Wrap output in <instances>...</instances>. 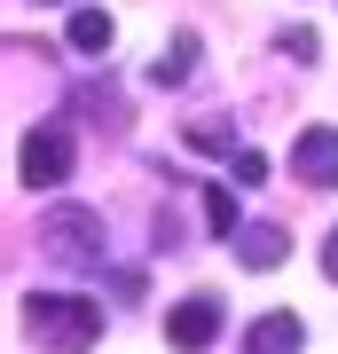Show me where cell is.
Listing matches in <instances>:
<instances>
[{"mask_svg": "<svg viewBox=\"0 0 338 354\" xmlns=\"http://www.w3.org/2000/svg\"><path fill=\"white\" fill-rule=\"evenodd\" d=\"M24 330L39 339V354H87L102 339V307L79 291H32L24 299Z\"/></svg>", "mask_w": 338, "mask_h": 354, "instance_id": "cell-1", "label": "cell"}, {"mask_svg": "<svg viewBox=\"0 0 338 354\" xmlns=\"http://www.w3.org/2000/svg\"><path fill=\"white\" fill-rule=\"evenodd\" d=\"M39 244H48V260L71 268V276H102V268H111V228H102V213H87V205H48V213H39Z\"/></svg>", "mask_w": 338, "mask_h": 354, "instance_id": "cell-2", "label": "cell"}, {"mask_svg": "<svg viewBox=\"0 0 338 354\" xmlns=\"http://www.w3.org/2000/svg\"><path fill=\"white\" fill-rule=\"evenodd\" d=\"M16 174H24V189H63L71 181V134L63 127H32L24 150H16Z\"/></svg>", "mask_w": 338, "mask_h": 354, "instance_id": "cell-3", "label": "cell"}, {"mask_svg": "<svg viewBox=\"0 0 338 354\" xmlns=\"http://www.w3.org/2000/svg\"><path fill=\"white\" fill-rule=\"evenodd\" d=\"M220 323H228V307L213 299V291H189L181 307H165V339H173L181 354H205L220 339Z\"/></svg>", "mask_w": 338, "mask_h": 354, "instance_id": "cell-4", "label": "cell"}, {"mask_svg": "<svg viewBox=\"0 0 338 354\" xmlns=\"http://www.w3.org/2000/svg\"><path fill=\"white\" fill-rule=\"evenodd\" d=\"M291 174H299L307 189H338V127H307L291 142Z\"/></svg>", "mask_w": 338, "mask_h": 354, "instance_id": "cell-5", "label": "cell"}, {"mask_svg": "<svg viewBox=\"0 0 338 354\" xmlns=\"http://www.w3.org/2000/svg\"><path fill=\"white\" fill-rule=\"evenodd\" d=\"M244 354H307V323L291 315V307H276V315H252Z\"/></svg>", "mask_w": 338, "mask_h": 354, "instance_id": "cell-6", "label": "cell"}, {"mask_svg": "<svg viewBox=\"0 0 338 354\" xmlns=\"http://www.w3.org/2000/svg\"><path fill=\"white\" fill-rule=\"evenodd\" d=\"M283 252H291V236L276 221H244L236 228V260L252 268V276H267V268H283Z\"/></svg>", "mask_w": 338, "mask_h": 354, "instance_id": "cell-7", "label": "cell"}, {"mask_svg": "<svg viewBox=\"0 0 338 354\" xmlns=\"http://www.w3.org/2000/svg\"><path fill=\"white\" fill-rule=\"evenodd\" d=\"M189 79H197V32H173V39H165V55L150 64V87L173 95V87H189Z\"/></svg>", "mask_w": 338, "mask_h": 354, "instance_id": "cell-8", "label": "cell"}, {"mask_svg": "<svg viewBox=\"0 0 338 354\" xmlns=\"http://www.w3.org/2000/svg\"><path fill=\"white\" fill-rule=\"evenodd\" d=\"M181 142H189L197 158H236V127H228V118H189Z\"/></svg>", "mask_w": 338, "mask_h": 354, "instance_id": "cell-9", "label": "cell"}, {"mask_svg": "<svg viewBox=\"0 0 338 354\" xmlns=\"http://www.w3.org/2000/svg\"><path fill=\"white\" fill-rule=\"evenodd\" d=\"M205 228H213L220 244H236V228H244V205H236V189H220V181H205Z\"/></svg>", "mask_w": 338, "mask_h": 354, "instance_id": "cell-10", "label": "cell"}, {"mask_svg": "<svg viewBox=\"0 0 338 354\" xmlns=\"http://www.w3.org/2000/svg\"><path fill=\"white\" fill-rule=\"evenodd\" d=\"M111 39H118V24L102 8H71V48L79 55H111Z\"/></svg>", "mask_w": 338, "mask_h": 354, "instance_id": "cell-11", "label": "cell"}, {"mask_svg": "<svg viewBox=\"0 0 338 354\" xmlns=\"http://www.w3.org/2000/svg\"><path fill=\"white\" fill-rule=\"evenodd\" d=\"M276 55H291V64H314L323 48H314V32H307V24H283V32H276Z\"/></svg>", "mask_w": 338, "mask_h": 354, "instance_id": "cell-12", "label": "cell"}, {"mask_svg": "<svg viewBox=\"0 0 338 354\" xmlns=\"http://www.w3.org/2000/svg\"><path fill=\"white\" fill-rule=\"evenodd\" d=\"M236 181H267V158L260 150H236Z\"/></svg>", "mask_w": 338, "mask_h": 354, "instance_id": "cell-13", "label": "cell"}, {"mask_svg": "<svg viewBox=\"0 0 338 354\" xmlns=\"http://www.w3.org/2000/svg\"><path fill=\"white\" fill-rule=\"evenodd\" d=\"M323 276L338 283V228H330V236H323Z\"/></svg>", "mask_w": 338, "mask_h": 354, "instance_id": "cell-14", "label": "cell"}, {"mask_svg": "<svg viewBox=\"0 0 338 354\" xmlns=\"http://www.w3.org/2000/svg\"><path fill=\"white\" fill-rule=\"evenodd\" d=\"M48 8H63V0H48Z\"/></svg>", "mask_w": 338, "mask_h": 354, "instance_id": "cell-15", "label": "cell"}]
</instances>
